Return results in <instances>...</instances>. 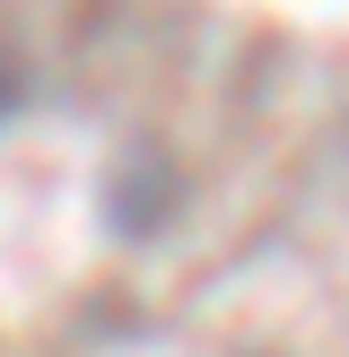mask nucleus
Returning <instances> with one entry per match:
<instances>
[{"mask_svg": "<svg viewBox=\"0 0 349 357\" xmlns=\"http://www.w3.org/2000/svg\"><path fill=\"white\" fill-rule=\"evenodd\" d=\"M9 105H17V79H9V70H0V114H9Z\"/></svg>", "mask_w": 349, "mask_h": 357, "instance_id": "nucleus-1", "label": "nucleus"}]
</instances>
